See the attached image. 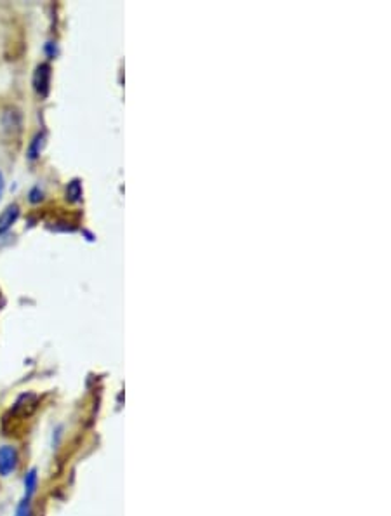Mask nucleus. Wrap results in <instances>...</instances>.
<instances>
[{"label":"nucleus","instance_id":"1","mask_svg":"<svg viewBox=\"0 0 391 516\" xmlns=\"http://www.w3.org/2000/svg\"><path fill=\"white\" fill-rule=\"evenodd\" d=\"M18 466V450L13 445L0 447V476H9L16 471Z\"/></svg>","mask_w":391,"mask_h":516},{"label":"nucleus","instance_id":"2","mask_svg":"<svg viewBox=\"0 0 391 516\" xmlns=\"http://www.w3.org/2000/svg\"><path fill=\"white\" fill-rule=\"evenodd\" d=\"M49 85H50V67L46 63L39 64L34 75L35 92L41 97H46L47 92H49Z\"/></svg>","mask_w":391,"mask_h":516},{"label":"nucleus","instance_id":"3","mask_svg":"<svg viewBox=\"0 0 391 516\" xmlns=\"http://www.w3.org/2000/svg\"><path fill=\"white\" fill-rule=\"evenodd\" d=\"M18 218H20V207H18L16 204L9 205V207L0 214V235L9 232L11 226L18 221Z\"/></svg>","mask_w":391,"mask_h":516},{"label":"nucleus","instance_id":"4","mask_svg":"<svg viewBox=\"0 0 391 516\" xmlns=\"http://www.w3.org/2000/svg\"><path fill=\"white\" fill-rule=\"evenodd\" d=\"M0 122H2L4 131H7V132H18V131H20V127H21L20 113H18L16 110H13V108H9V110L4 111Z\"/></svg>","mask_w":391,"mask_h":516},{"label":"nucleus","instance_id":"5","mask_svg":"<svg viewBox=\"0 0 391 516\" xmlns=\"http://www.w3.org/2000/svg\"><path fill=\"white\" fill-rule=\"evenodd\" d=\"M37 487H39L37 469L32 468L30 471L25 475V497H23V501H28V503H32V497H34L35 492H37Z\"/></svg>","mask_w":391,"mask_h":516},{"label":"nucleus","instance_id":"6","mask_svg":"<svg viewBox=\"0 0 391 516\" xmlns=\"http://www.w3.org/2000/svg\"><path fill=\"white\" fill-rule=\"evenodd\" d=\"M81 198H82V185L78 179H74V181L68 183L67 186V200L75 204V202H78Z\"/></svg>","mask_w":391,"mask_h":516},{"label":"nucleus","instance_id":"7","mask_svg":"<svg viewBox=\"0 0 391 516\" xmlns=\"http://www.w3.org/2000/svg\"><path fill=\"white\" fill-rule=\"evenodd\" d=\"M43 144H46V136L43 134L35 136L34 141L30 143V148H28V158H30V160H35V158L41 155Z\"/></svg>","mask_w":391,"mask_h":516},{"label":"nucleus","instance_id":"8","mask_svg":"<svg viewBox=\"0 0 391 516\" xmlns=\"http://www.w3.org/2000/svg\"><path fill=\"white\" fill-rule=\"evenodd\" d=\"M14 516H32V504L28 501H21V504L18 506L16 515Z\"/></svg>","mask_w":391,"mask_h":516},{"label":"nucleus","instance_id":"9","mask_svg":"<svg viewBox=\"0 0 391 516\" xmlns=\"http://www.w3.org/2000/svg\"><path fill=\"white\" fill-rule=\"evenodd\" d=\"M42 200V191L41 188H34L30 193V202H34V204H37V202Z\"/></svg>","mask_w":391,"mask_h":516},{"label":"nucleus","instance_id":"10","mask_svg":"<svg viewBox=\"0 0 391 516\" xmlns=\"http://www.w3.org/2000/svg\"><path fill=\"white\" fill-rule=\"evenodd\" d=\"M4 188H6V181H4V174H2V172H0V198H2Z\"/></svg>","mask_w":391,"mask_h":516}]
</instances>
